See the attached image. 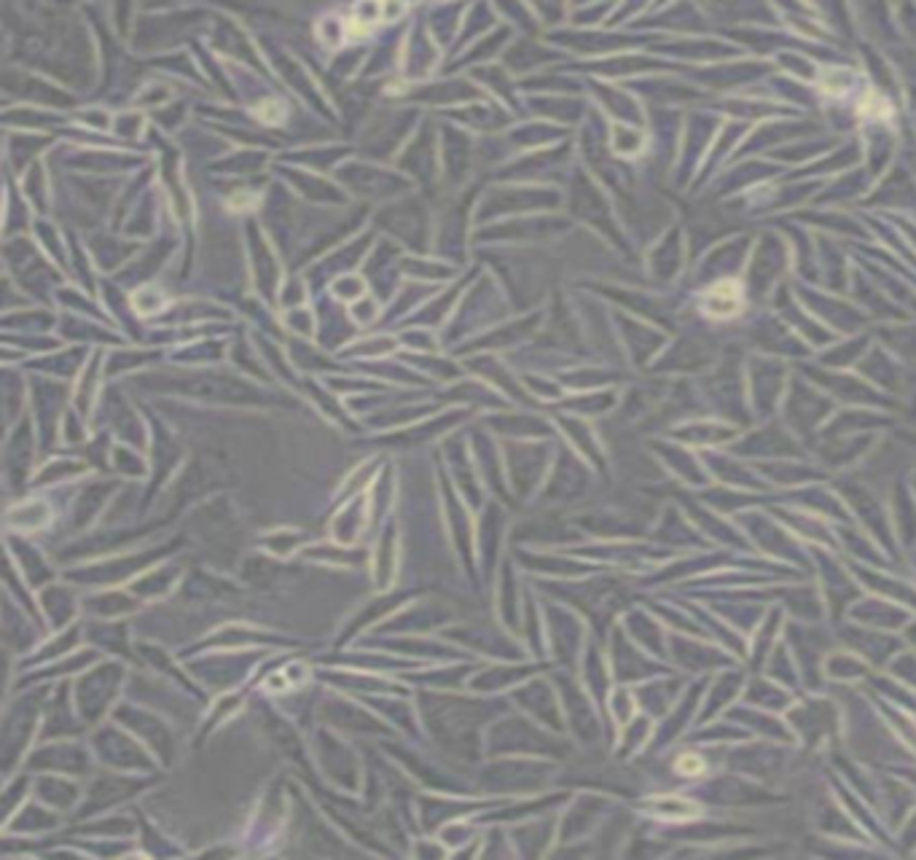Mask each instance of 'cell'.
<instances>
[{"label": "cell", "mask_w": 916, "mask_h": 860, "mask_svg": "<svg viewBox=\"0 0 916 860\" xmlns=\"http://www.w3.org/2000/svg\"><path fill=\"white\" fill-rule=\"evenodd\" d=\"M744 307V291L736 280H723L704 294L701 299V310L704 315L715 318V320H728L736 318Z\"/></svg>", "instance_id": "obj_1"}, {"label": "cell", "mask_w": 916, "mask_h": 860, "mask_svg": "<svg viewBox=\"0 0 916 860\" xmlns=\"http://www.w3.org/2000/svg\"><path fill=\"white\" fill-rule=\"evenodd\" d=\"M675 769H677L683 777H696V775L704 772V761H701L696 753H685V756H680V759L675 761Z\"/></svg>", "instance_id": "obj_2"}]
</instances>
